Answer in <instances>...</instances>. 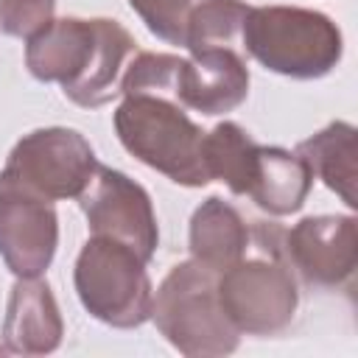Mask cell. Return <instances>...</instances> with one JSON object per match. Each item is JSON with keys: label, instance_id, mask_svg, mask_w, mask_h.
<instances>
[{"label": "cell", "instance_id": "obj_1", "mask_svg": "<svg viewBox=\"0 0 358 358\" xmlns=\"http://www.w3.org/2000/svg\"><path fill=\"white\" fill-rule=\"evenodd\" d=\"M282 241L280 227L257 224L249 229L246 255L218 271V302L238 333L274 336L294 322L299 288Z\"/></svg>", "mask_w": 358, "mask_h": 358}, {"label": "cell", "instance_id": "obj_2", "mask_svg": "<svg viewBox=\"0 0 358 358\" xmlns=\"http://www.w3.org/2000/svg\"><path fill=\"white\" fill-rule=\"evenodd\" d=\"M241 48L266 70L310 81L327 76L341 62L338 25L313 8L257 6L243 20Z\"/></svg>", "mask_w": 358, "mask_h": 358}, {"label": "cell", "instance_id": "obj_3", "mask_svg": "<svg viewBox=\"0 0 358 358\" xmlns=\"http://www.w3.org/2000/svg\"><path fill=\"white\" fill-rule=\"evenodd\" d=\"M115 131L131 157L165 173L171 182L185 187H204L210 182L201 159L204 131L187 117L179 101L123 95L115 112Z\"/></svg>", "mask_w": 358, "mask_h": 358}, {"label": "cell", "instance_id": "obj_4", "mask_svg": "<svg viewBox=\"0 0 358 358\" xmlns=\"http://www.w3.org/2000/svg\"><path fill=\"white\" fill-rule=\"evenodd\" d=\"M157 330L187 358H215L238 350V330L218 302V271L199 260H185L168 271L151 316Z\"/></svg>", "mask_w": 358, "mask_h": 358}, {"label": "cell", "instance_id": "obj_5", "mask_svg": "<svg viewBox=\"0 0 358 358\" xmlns=\"http://www.w3.org/2000/svg\"><path fill=\"white\" fill-rule=\"evenodd\" d=\"M73 282L84 310L109 327H140L151 316L154 288L145 260L115 238L92 235L81 246Z\"/></svg>", "mask_w": 358, "mask_h": 358}, {"label": "cell", "instance_id": "obj_6", "mask_svg": "<svg viewBox=\"0 0 358 358\" xmlns=\"http://www.w3.org/2000/svg\"><path fill=\"white\" fill-rule=\"evenodd\" d=\"M59 246L53 201L11 171H0V257L17 277H39Z\"/></svg>", "mask_w": 358, "mask_h": 358}, {"label": "cell", "instance_id": "obj_7", "mask_svg": "<svg viewBox=\"0 0 358 358\" xmlns=\"http://www.w3.org/2000/svg\"><path fill=\"white\" fill-rule=\"evenodd\" d=\"M95 165V151L87 137L64 126L28 131L17 140L6 159V171L20 176L50 201L78 199Z\"/></svg>", "mask_w": 358, "mask_h": 358}, {"label": "cell", "instance_id": "obj_8", "mask_svg": "<svg viewBox=\"0 0 358 358\" xmlns=\"http://www.w3.org/2000/svg\"><path fill=\"white\" fill-rule=\"evenodd\" d=\"M78 204L92 235H106L131 246L145 263L154 257L159 229L151 196L143 185L115 168L95 165L87 187L78 196Z\"/></svg>", "mask_w": 358, "mask_h": 358}, {"label": "cell", "instance_id": "obj_9", "mask_svg": "<svg viewBox=\"0 0 358 358\" xmlns=\"http://www.w3.org/2000/svg\"><path fill=\"white\" fill-rule=\"evenodd\" d=\"M288 263L319 288H338L358 266V221L352 215L302 218L282 241Z\"/></svg>", "mask_w": 358, "mask_h": 358}, {"label": "cell", "instance_id": "obj_10", "mask_svg": "<svg viewBox=\"0 0 358 358\" xmlns=\"http://www.w3.org/2000/svg\"><path fill=\"white\" fill-rule=\"evenodd\" d=\"M249 95V70L241 50H199L185 59L176 101L201 115H224Z\"/></svg>", "mask_w": 358, "mask_h": 358}, {"label": "cell", "instance_id": "obj_11", "mask_svg": "<svg viewBox=\"0 0 358 358\" xmlns=\"http://www.w3.org/2000/svg\"><path fill=\"white\" fill-rule=\"evenodd\" d=\"M64 324L56 296L39 277H20L11 288L3 341L17 355H48L62 344Z\"/></svg>", "mask_w": 358, "mask_h": 358}, {"label": "cell", "instance_id": "obj_12", "mask_svg": "<svg viewBox=\"0 0 358 358\" xmlns=\"http://www.w3.org/2000/svg\"><path fill=\"white\" fill-rule=\"evenodd\" d=\"M98 42L95 20H50L25 45V67L39 81H56L64 87L76 84L87 70Z\"/></svg>", "mask_w": 358, "mask_h": 358}, {"label": "cell", "instance_id": "obj_13", "mask_svg": "<svg viewBox=\"0 0 358 358\" xmlns=\"http://www.w3.org/2000/svg\"><path fill=\"white\" fill-rule=\"evenodd\" d=\"M98 42L95 53L81 73V78L70 87H64V98H70L78 106H103L115 95H120V78L134 50V36L117 22V20H95Z\"/></svg>", "mask_w": 358, "mask_h": 358}, {"label": "cell", "instance_id": "obj_14", "mask_svg": "<svg viewBox=\"0 0 358 358\" xmlns=\"http://www.w3.org/2000/svg\"><path fill=\"white\" fill-rule=\"evenodd\" d=\"M310 185L313 173L302 157L277 145H260L246 196H252V201L271 215H291L305 204Z\"/></svg>", "mask_w": 358, "mask_h": 358}, {"label": "cell", "instance_id": "obj_15", "mask_svg": "<svg viewBox=\"0 0 358 358\" xmlns=\"http://www.w3.org/2000/svg\"><path fill=\"white\" fill-rule=\"evenodd\" d=\"M249 227L241 213L218 196L201 201L190 218V255L213 271L229 268L246 255Z\"/></svg>", "mask_w": 358, "mask_h": 358}, {"label": "cell", "instance_id": "obj_16", "mask_svg": "<svg viewBox=\"0 0 358 358\" xmlns=\"http://www.w3.org/2000/svg\"><path fill=\"white\" fill-rule=\"evenodd\" d=\"M296 157L305 159L310 173L322 179L333 193L341 196L347 207H358L355 196V182H358V143H355V126L336 120L316 131L313 137L302 140L294 151Z\"/></svg>", "mask_w": 358, "mask_h": 358}, {"label": "cell", "instance_id": "obj_17", "mask_svg": "<svg viewBox=\"0 0 358 358\" xmlns=\"http://www.w3.org/2000/svg\"><path fill=\"white\" fill-rule=\"evenodd\" d=\"M257 148L260 145L238 123L224 120L213 126L201 137V159L210 182L218 179L235 196H246L255 176V165H257Z\"/></svg>", "mask_w": 358, "mask_h": 358}, {"label": "cell", "instance_id": "obj_18", "mask_svg": "<svg viewBox=\"0 0 358 358\" xmlns=\"http://www.w3.org/2000/svg\"><path fill=\"white\" fill-rule=\"evenodd\" d=\"M252 6L241 0H201L199 6L190 8L187 17V34H185V48L190 53L199 50H241V34H243V20Z\"/></svg>", "mask_w": 358, "mask_h": 358}, {"label": "cell", "instance_id": "obj_19", "mask_svg": "<svg viewBox=\"0 0 358 358\" xmlns=\"http://www.w3.org/2000/svg\"><path fill=\"white\" fill-rule=\"evenodd\" d=\"M185 59L173 53H151L140 50L129 59L123 78H120V95H162L176 101L179 90V73Z\"/></svg>", "mask_w": 358, "mask_h": 358}, {"label": "cell", "instance_id": "obj_20", "mask_svg": "<svg viewBox=\"0 0 358 358\" xmlns=\"http://www.w3.org/2000/svg\"><path fill=\"white\" fill-rule=\"evenodd\" d=\"M129 6L140 14L145 28L157 39L168 45H185L193 0H129Z\"/></svg>", "mask_w": 358, "mask_h": 358}, {"label": "cell", "instance_id": "obj_21", "mask_svg": "<svg viewBox=\"0 0 358 358\" xmlns=\"http://www.w3.org/2000/svg\"><path fill=\"white\" fill-rule=\"evenodd\" d=\"M56 11V0H0V31L17 39L36 36Z\"/></svg>", "mask_w": 358, "mask_h": 358}]
</instances>
